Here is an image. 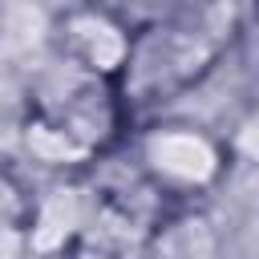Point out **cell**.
I'll use <instances>...</instances> for the list:
<instances>
[{
	"instance_id": "5",
	"label": "cell",
	"mask_w": 259,
	"mask_h": 259,
	"mask_svg": "<svg viewBox=\"0 0 259 259\" xmlns=\"http://www.w3.org/2000/svg\"><path fill=\"white\" fill-rule=\"evenodd\" d=\"M28 198H32V190L20 182L16 166L0 154V231H24Z\"/></svg>"
},
{
	"instance_id": "4",
	"label": "cell",
	"mask_w": 259,
	"mask_h": 259,
	"mask_svg": "<svg viewBox=\"0 0 259 259\" xmlns=\"http://www.w3.org/2000/svg\"><path fill=\"white\" fill-rule=\"evenodd\" d=\"M150 243H154V231L130 219H117L113 210L93 202L89 223L73 235V243L57 259H150Z\"/></svg>"
},
{
	"instance_id": "6",
	"label": "cell",
	"mask_w": 259,
	"mask_h": 259,
	"mask_svg": "<svg viewBox=\"0 0 259 259\" xmlns=\"http://www.w3.org/2000/svg\"><path fill=\"white\" fill-rule=\"evenodd\" d=\"M0 28H4V12H0Z\"/></svg>"
},
{
	"instance_id": "3",
	"label": "cell",
	"mask_w": 259,
	"mask_h": 259,
	"mask_svg": "<svg viewBox=\"0 0 259 259\" xmlns=\"http://www.w3.org/2000/svg\"><path fill=\"white\" fill-rule=\"evenodd\" d=\"M134 36L138 20L121 0H57L45 28L49 57L101 81H121Z\"/></svg>"
},
{
	"instance_id": "2",
	"label": "cell",
	"mask_w": 259,
	"mask_h": 259,
	"mask_svg": "<svg viewBox=\"0 0 259 259\" xmlns=\"http://www.w3.org/2000/svg\"><path fill=\"white\" fill-rule=\"evenodd\" d=\"M121 154L170 210H202L239 170L227 130L182 109L138 117L121 142Z\"/></svg>"
},
{
	"instance_id": "1",
	"label": "cell",
	"mask_w": 259,
	"mask_h": 259,
	"mask_svg": "<svg viewBox=\"0 0 259 259\" xmlns=\"http://www.w3.org/2000/svg\"><path fill=\"white\" fill-rule=\"evenodd\" d=\"M134 113L117 81L89 77L57 57L40 65L24 85L20 150L49 174H85L105 154L121 150Z\"/></svg>"
}]
</instances>
